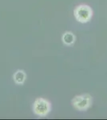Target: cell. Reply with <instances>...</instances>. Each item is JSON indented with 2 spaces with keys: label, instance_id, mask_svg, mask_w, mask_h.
Wrapping results in <instances>:
<instances>
[{
  "label": "cell",
  "instance_id": "6da1fadb",
  "mask_svg": "<svg viewBox=\"0 0 107 120\" xmlns=\"http://www.w3.org/2000/svg\"><path fill=\"white\" fill-rule=\"evenodd\" d=\"M75 19L77 22L81 23L88 22L92 18L93 11L89 6L87 5H80L77 7L74 11Z\"/></svg>",
  "mask_w": 107,
  "mask_h": 120
},
{
  "label": "cell",
  "instance_id": "7a4b0ae2",
  "mask_svg": "<svg viewBox=\"0 0 107 120\" xmlns=\"http://www.w3.org/2000/svg\"><path fill=\"white\" fill-rule=\"evenodd\" d=\"M51 106L47 100L44 98H38L35 100L33 106L34 114L38 116H46L50 111Z\"/></svg>",
  "mask_w": 107,
  "mask_h": 120
},
{
  "label": "cell",
  "instance_id": "3957f363",
  "mask_svg": "<svg viewBox=\"0 0 107 120\" xmlns=\"http://www.w3.org/2000/svg\"><path fill=\"white\" fill-rule=\"evenodd\" d=\"M92 98L89 94L76 96L72 100V104L78 111H85L90 106Z\"/></svg>",
  "mask_w": 107,
  "mask_h": 120
},
{
  "label": "cell",
  "instance_id": "277c9868",
  "mask_svg": "<svg viewBox=\"0 0 107 120\" xmlns=\"http://www.w3.org/2000/svg\"><path fill=\"white\" fill-rule=\"evenodd\" d=\"M14 81L18 85H22L26 81V75L23 71H17L14 75Z\"/></svg>",
  "mask_w": 107,
  "mask_h": 120
},
{
  "label": "cell",
  "instance_id": "5b68a950",
  "mask_svg": "<svg viewBox=\"0 0 107 120\" xmlns=\"http://www.w3.org/2000/svg\"><path fill=\"white\" fill-rule=\"evenodd\" d=\"M75 37L73 33L71 32H66L63 36V42L65 45L70 46L74 42Z\"/></svg>",
  "mask_w": 107,
  "mask_h": 120
}]
</instances>
